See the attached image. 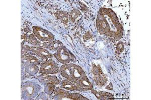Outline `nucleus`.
Wrapping results in <instances>:
<instances>
[{"label":"nucleus","instance_id":"f257e3e1","mask_svg":"<svg viewBox=\"0 0 151 100\" xmlns=\"http://www.w3.org/2000/svg\"><path fill=\"white\" fill-rule=\"evenodd\" d=\"M96 26L100 34L112 38L116 41L122 39L124 29L116 14L112 9L100 8L96 19Z\"/></svg>","mask_w":151,"mask_h":100},{"label":"nucleus","instance_id":"f03ea898","mask_svg":"<svg viewBox=\"0 0 151 100\" xmlns=\"http://www.w3.org/2000/svg\"><path fill=\"white\" fill-rule=\"evenodd\" d=\"M61 75L67 80L76 83L86 74L81 67L74 64H64L60 68Z\"/></svg>","mask_w":151,"mask_h":100},{"label":"nucleus","instance_id":"7ed1b4c3","mask_svg":"<svg viewBox=\"0 0 151 100\" xmlns=\"http://www.w3.org/2000/svg\"><path fill=\"white\" fill-rule=\"evenodd\" d=\"M40 89V85L32 82H27L21 85L22 97L25 100H31L37 96Z\"/></svg>","mask_w":151,"mask_h":100},{"label":"nucleus","instance_id":"20e7f679","mask_svg":"<svg viewBox=\"0 0 151 100\" xmlns=\"http://www.w3.org/2000/svg\"><path fill=\"white\" fill-rule=\"evenodd\" d=\"M53 100H87L88 99L78 93H70L65 89L56 88Z\"/></svg>","mask_w":151,"mask_h":100},{"label":"nucleus","instance_id":"39448f33","mask_svg":"<svg viewBox=\"0 0 151 100\" xmlns=\"http://www.w3.org/2000/svg\"><path fill=\"white\" fill-rule=\"evenodd\" d=\"M54 56L59 62L63 64H69L70 62L75 59L74 55L65 46L57 51Z\"/></svg>","mask_w":151,"mask_h":100},{"label":"nucleus","instance_id":"423d86ee","mask_svg":"<svg viewBox=\"0 0 151 100\" xmlns=\"http://www.w3.org/2000/svg\"><path fill=\"white\" fill-rule=\"evenodd\" d=\"M33 33L38 40L42 42L53 41L55 36L50 31L38 26H33Z\"/></svg>","mask_w":151,"mask_h":100},{"label":"nucleus","instance_id":"0eeeda50","mask_svg":"<svg viewBox=\"0 0 151 100\" xmlns=\"http://www.w3.org/2000/svg\"><path fill=\"white\" fill-rule=\"evenodd\" d=\"M58 65L53 60L50 59L41 65L40 73L43 75H52L58 73Z\"/></svg>","mask_w":151,"mask_h":100},{"label":"nucleus","instance_id":"6e6552de","mask_svg":"<svg viewBox=\"0 0 151 100\" xmlns=\"http://www.w3.org/2000/svg\"><path fill=\"white\" fill-rule=\"evenodd\" d=\"M93 79L97 85L103 86L107 82V79L104 74L102 69L99 65H93L92 69Z\"/></svg>","mask_w":151,"mask_h":100},{"label":"nucleus","instance_id":"1a4fd4ad","mask_svg":"<svg viewBox=\"0 0 151 100\" xmlns=\"http://www.w3.org/2000/svg\"><path fill=\"white\" fill-rule=\"evenodd\" d=\"M75 83L77 87V91H89L92 90L93 88V84L90 81L86 75L80 78Z\"/></svg>","mask_w":151,"mask_h":100},{"label":"nucleus","instance_id":"9d476101","mask_svg":"<svg viewBox=\"0 0 151 100\" xmlns=\"http://www.w3.org/2000/svg\"><path fill=\"white\" fill-rule=\"evenodd\" d=\"M21 64L23 66L40 65V61L36 57L29 55L26 56H21Z\"/></svg>","mask_w":151,"mask_h":100},{"label":"nucleus","instance_id":"9b49d317","mask_svg":"<svg viewBox=\"0 0 151 100\" xmlns=\"http://www.w3.org/2000/svg\"><path fill=\"white\" fill-rule=\"evenodd\" d=\"M32 55H35L40 58L43 59L51 58L52 55L50 52L45 48L38 47H31Z\"/></svg>","mask_w":151,"mask_h":100},{"label":"nucleus","instance_id":"f8f14e48","mask_svg":"<svg viewBox=\"0 0 151 100\" xmlns=\"http://www.w3.org/2000/svg\"><path fill=\"white\" fill-rule=\"evenodd\" d=\"M45 75V76L41 77L39 78V81L41 84L45 85L47 84H52L57 85L60 83V80H58L57 76L49 75Z\"/></svg>","mask_w":151,"mask_h":100},{"label":"nucleus","instance_id":"ddd939ff","mask_svg":"<svg viewBox=\"0 0 151 100\" xmlns=\"http://www.w3.org/2000/svg\"><path fill=\"white\" fill-rule=\"evenodd\" d=\"M91 93H92L98 100H105L114 99L113 95L108 92L98 91L92 89L91 90Z\"/></svg>","mask_w":151,"mask_h":100},{"label":"nucleus","instance_id":"4468645a","mask_svg":"<svg viewBox=\"0 0 151 100\" xmlns=\"http://www.w3.org/2000/svg\"><path fill=\"white\" fill-rule=\"evenodd\" d=\"M60 87L63 89L70 91H77V87L76 84L67 79L63 80L62 82H60Z\"/></svg>","mask_w":151,"mask_h":100},{"label":"nucleus","instance_id":"2eb2a0df","mask_svg":"<svg viewBox=\"0 0 151 100\" xmlns=\"http://www.w3.org/2000/svg\"><path fill=\"white\" fill-rule=\"evenodd\" d=\"M55 15L62 23L66 24L69 22V14L66 11H57L55 13Z\"/></svg>","mask_w":151,"mask_h":100},{"label":"nucleus","instance_id":"dca6fc26","mask_svg":"<svg viewBox=\"0 0 151 100\" xmlns=\"http://www.w3.org/2000/svg\"><path fill=\"white\" fill-rule=\"evenodd\" d=\"M23 69L25 74L29 76H33L39 72V68L36 65L25 66Z\"/></svg>","mask_w":151,"mask_h":100},{"label":"nucleus","instance_id":"f3484780","mask_svg":"<svg viewBox=\"0 0 151 100\" xmlns=\"http://www.w3.org/2000/svg\"><path fill=\"white\" fill-rule=\"evenodd\" d=\"M27 41L29 44H30L35 47L41 48H42L43 47V43L41 42L39 40H38L37 38L33 34L29 35L28 36Z\"/></svg>","mask_w":151,"mask_h":100},{"label":"nucleus","instance_id":"a211bd4d","mask_svg":"<svg viewBox=\"0 0 151 100\" xmlns=\"http://www.w3.org/2000/svg\"><path fill=\"white\" fill-rule=\"evenodd\" d=\"M64 46L63 43L59 40L52 41L47 49L52 51H58Z\"/></svg>","mask_w":151,"mask_h":100},{"label":"nucleus","instance_id":"6ab92c4d","mask_svg":"<svg viewBox=\"0 0 151 100\" xmlns=\"http://www.w3.org/2000/svg\"><path fill=\"white\" fill-rule=\"evenodd\" d=\"M80 14H81V13L80 12V11L78 10L77 9H74L73 10L71 11L70 14L69 15L70 20L72 22H75L76 20L80 16Z\"/></svg>","mask_w":151,"mask_h":100},{"label":"nucleus","instance_id":"aec40b11","mask_svg":"<svg viewBox=\"0 0 151 100\" xmlns=\"http://www.w3.org/2000/svg\"><path fill=\"white\" fill-rule=\"evenodd\" d=\"M55 85L52 84H47L45 85L44 90L45 93L47 95H51L55 92Z\"/></svg>","mask_w":151,"mask_h":100},{"label":"nucleus","instance_id":"412c9836","mask_svg":"<svg viewBox=\"0 0 151 100\" xmlns=\"http://www.w3.org/2000/svg\"><path fill=\"white\" fill-rule=\"evenodd\" d=\"M31 52V47L27 45L21 47V56L28 55Z\"/></svg>","mask_w":151,"mask_h":100},{"label":"nucleus","instance_id":"4be33fe9","mask_svg":"<svg viewBox=\"0 0 151 100\" xmlns=\"http://www.w3.org/2000/svg\"><path fill=\"white\" fill-rule=\"evenodd\" d=\"M124 44L122 42L120 41L118 43L116 46V53L117 54H120V53H122L124 51Z\"/></svg>","mask_w":151,"mask_h":100},{"label":"nucleus","instance_id":"5701e85b","mask_svg":"<svg viewBox=\"0 0 151 100\" xmlns=\"http://www.w3.org/2000/svg\"><path fill=\"white\" fill-rule=\"evenodd\" d=\"M28 36L26 34H22L21 36V47H23V45L26 42L28 41Z\"/></svg>","mask_w":151,"mask_h":100},{"label":"nucleus","instance_id":"b1692460","mask_svg":"<svg viewBox=\"0 0 151 100\" xmlns=\"http://www.w3.org/2000/svg\"><path fill=\"white\" fill-rule=\"evenodd\" d=\"M41 94H42V96H41V94H40V96H39V97H37V99H36V100H38V99H44V98L45 97V94L43 93H41Z\"/></svg>","mask_w":151,"mask_h":100},{"label":"nucleus","instance_id":"393cba45","mask_svg":"<svg viewBox=\"0 0 151 100\" xmlns=\"http://www.w3.org/2000/svg\"><path fill=\"white\" fill-rule=\"evenodd\" d=\"M106 89L109 90H112L113 89V86H112V84L111 83H109V84L106 87Z\"/></svg>","mask_w":151,"mask_h":100}]
</instances>
